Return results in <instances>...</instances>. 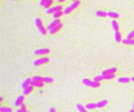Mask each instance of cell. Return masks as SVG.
<instances>
[{
  "instance_id": "83f0119b",
  "label": "cell",
  "mask_w": 134,
  "mask_h": 112,
  "mask_svg": "<svg viewBox=\"0 0 134 112\" xmlns=\"http://www.w3.org/2000/svg\"><path fill=\"white\" fill-rule=\"evenodd\" d=\"M1 112H12V109L10 107H1Z\"/></svg>"
},
{
  "instance_id": "1f68e13d",
  "label": "cell",
  "mask_w": 134,
  "mask_h": 112,
  "mask_svg": "<svg viewBox=\"0 0 134 112\" xmlns=\"http://www.w3.org/2000/svg\"><path fill=\"white\" fill-rule=\"evenodd\" d=\"M47 2V0H40V5L44 7V6H45V2Z\"/></svg>"
},
{
  "instance_id": "d590c367",
  "label": "cell",
  "mask_w": 134,
  "mask_h": 112,
  "mask_svg": "<svg viewBox=\"0 0 134 112\" xmlns=\"http://www.w3.org/2000/svg\"><path fill=\"white\" fill-rule=\"evenodd\" d=\"M131 81L132 82H134V77H133V78H131Z\"/></svg>"
},
{
  "instance_id": "e0dca14e",
  "label": "cell",
  "mask_w": 134,
  "mask_h": 112,
  "mask_svg": "<svg viewBox=\"0 0 134 112\" xmlns=\"http://www.w3.org/2000/svg\"><path fill=\"white\" fill-rule=\"evenodd\" d=\"M96 15L100 17H106L107 16H108V13L103 11V10H98L96 13Z\"/></svg>"
},
{
  "instance_id": "6da1fadb",
  "label": "cell",
  "mask_w": 134,
  "mask_h": 112,
  "mask_svg": "<svg viewBox=\"0 0 134 112\" xmlns=\"http://www.w3.org/2000/svg\"><path fill=\"white\" fill-rule=\"evenodd\" d=\"M79 5H80V1H79V0H78V1H74L71 4L63 10V13H64V14H69L74 9H75L77 7H79Z\"/></svg>"
},
{
  "instance_id": "f1b7e54d",
  "label": "cell",
  "mask_w": 134,
  "mask_h": 112,
  "mask_svg": "<svg viewBox=\"0 0 134 112\" xmlns=\"http://www.w3.org/2000/svg\"><path fill=\"white\" fill-rule=\"evenodd\" d=\"M127 38H129V39H133V38H134V30L128 34V35H127Z\"/></svg>"
},
{
  "instance_id": "4dcf8cb0",
  "label": "cell",
  "mask_w": 134,
  "mask_h": 112,
  "mask_svg": "<svg viewBox=\"0 0 134 112\" xmlns=\"http://www.w3.org/2000/svg\"><path fill=\"white\" fill-rule=\"evenodd\" d=\"M42 77H41V76H39V75H35V76H34L33 78H32V79L33 80H42Z\"/></svg>"
},
{
  "instance_id": "ba28073f",
  "label": "cell",
  "mask_w": 134,
  "mask_h": 112,
  "mask_svg": "<svg viewBox=\"0 0 134 112\" xmlns=\"http://www.w3.org/2000/svg\"><path fill=\"white\" fill-rule=\"evenodd\" d=\"M117 71V68H109L104 71L102 72V75H111V74H115V73Z\"/></svg>"
},
{
  "instance_id": "277c9868",
  "label": "cell",
  "mask_w": 134,
  "mask_h": 112,
  "mask_svg": "<svg viewBox=\"0 0 134 112\" xmlns=\"http://www.w3.org/2000/svg\"><path fill=\"white\" fill-rule=\"evenodd\" d=\"M49 61V59L48 57H42L38 59V60H35L33 63V64L35 66H40L42 64H46Z\"/></svg>"
},
{
  "instance_id": "8992f818",
  "label": "cell",
  "mask_w": 134,
  "mask_h": 112,
  "mask_svg": "<svg viewBox=\"0 0 134 112\" xmlns=\"http://www.w3.org/2000/svg\"><path fill=\"white\" fill-rule=\"evenodd\" d=\"M62 8H63V6L61 5H57L56 6H53V7H50L46 10V13H48V14H50V13H54L56 11H57V10L62 9Z\"/></svg>"
},
{
  "instance_id": "ab89813d",
  "label": "cell",
  "mask_w": 134,
  "mask_h": 112,
  "mask_svg": "<svg viewBox=\"0 0 134 112\" xmlns=\"http://www.w3.org/2000/svg\"><path fill=\"white\" fill-rule=\"evenodd\" d=\"M74 1H78V0H73V2H74Z\"/></svg>"
},
{
  "instance_id": "d4e9b609",
  "label": "cell",
  "mask_w": 134,
  "mask_h": 112,
  "mask_svg": "<svg viewBox=\"0 0 134 112\" xmlns=\"http://www.w3.org/2000/svg\"><path fill=\"white\" fill-rule=\"evenodd\" d=\"M42 81H43L45 83H51L54 82V78H49V77H44L42 78Z\"/></svg>"
},
{
  "instance_id": "cb8c5ba5",
  "label": "cell",
  "mask_w": 134,
  "mask_h": 112,
  "mask_svg": "<svg viewBox=\"0 0 134 112\" xmlns=\"http://www.w3.org/2000/svg\"><path fill=\"white\" fill-rule=\"evenodd\" d=\"M53 2H54V0H47V2H45V6H44V8L47 9H49V8L51 7Z\"/></svg>"
},
{
  "instance_id": "d6a6232c",
  "label": "cell",
  "mask_w": 134,
  "mask_h": 112,
  "mask_svg": "<svg viewBox=\"0 0 134 112\" xmlns=\"http://www.w3.org/2000/svg\"><path fill=\"white\" fill-rule=\"evenodd\" d=\"M49 112H56V110L54 107H51L50 109H49Z\"/></svg>"
},
{
  "instance_id": "3957f363",
  "label": "cell",
  "mask_w": 134,
  "mask_h": 112,
  "mask_svg": "<svg viewBox=\"0 0 134 112\" xmlns=\"http://www.w3.org/2000/svg\"><path fill=\"white\" fill-rule=\"evenodd\" d=\"M82 83L87 86H91V87H93V88H97V87H99L100 85L99 82H96V81H94V80L92 81V80L88 79V78H83Z\"/></svg>"
},
{
  "instance_id": "603a6c76",
  "label": "cell",
  "mask_w": 134,
  "mask_h": 112,
  "mask_svg": "<svg viewBox=\"0 0 134 112\" xmlns=\"http://www.w3.org/2000/svg\"><path fill=\"white\" fill-rule=\"evenodd\" d=\"M76 107H77L78 110H79V112H87V111H86V107H83L82 104L78 103V104L76 105Z\"/></svg>"
},
{
  "instance_id": "4fadbf2b",
  "label": "cell",
  "mask_w": 134,
  "mask_h": 112,
  "mask_svg": "<svg viewBox=\"0 0 134 112\" xmlns=\"http://www.w3.org/2000/svg\"><path fill=\"white\" fill-rule=\"evenodd\" d=\"M107 103H108L107 100H101L99 103H97V108H102V107H105L106 105L107 104Z\"/></svg>"
},
{
  "instance_id": "484cf974",
  "label": "cell",
  "mask_w": 134,
  "mask_h": 112,
  "mask_svg": "<svg viewBox=\"0 0 134 112\" xmlns=\"http://www.w3.org/2000/svg\"><path fill=\"white\" fill-rule=\"evenodd\" d=\"M103 77H104V79H105V80H111V79L115 78V74H111V75H103Z\"/></svg>"
},
{
  "instance_id": "4316f807",
  "label": "cell",
  "mask_w": 134,
  "mask_h": 112,
  "mask_svg": "<svg viewBox=\"0 0 134 112\" xmlns=\"http://www.w3.org/2000/svg\"><path fill=\"white\" fill-rule=\"evenodd\" d=\"M93 80H94V81H96V82H100V81H102V80H104L103 75L95 76V77H94V78H93Z\"/></svg>"
},
{
  "instance_id": "60d3db41",
  "label": "cell",
  "mask_w": 134,
  "mask_h": 112,
  "mask_svg": "<svg viewBox=\"0 0 134 112\" xmlns=\"http://www.w3.org/2000/svg\"><path fill=\"white\" fill-rule=\"evenodd\" d=\"M27 112H29V111H27Z\"/></svg>"
},
{
  "instance_id": "2e32d148",
  "label": "cell",
  "mask_w": 134,
  "mask_h": 112,
  "mask_svg": "<svg viewBox=\"0 0 134 112\" xmlns=\"http://www.w3.org/2000/svg\"><path fill=\"white\" fill-rule=\"evenodd\" d=\"M33 86H31V85H30V86H28L27 87H26L25 89H24V91H23V93H24V95H28L31 91L33 90Z\"/></svg>"
},
{
  "instance_id": "e575fe53",
  "label": "cell",
  "mask_w": 134,
  "mask_h": 112,
  "mask_svg": "<svg viewBox=\"0 0 134 112\" xmlns=\"http://www.w3.org/2000/svg\"><path fill=\"white\" fill-rule=\"evenodd\" d=\"M17 112H22V111H21L20 109H17Z\"/></svg>"
},
{
  "instance_id": "f35d334b",
  "label": "cell",
  "mask_w": 134,
  "mask_h": 112,
  "mask_svg": "<svg viewBox=\"0 0 134 112\" xmlns=\"http://www.w3.org/2000/svg\"><path fill=\"white\" fill-rule=\"evenodd\" d=\"M11 1H18V0H11Z\"/></svg>"
},
{
  "instance_id": "74e56055",
  "label": "cell",
  "mask_w": 134,
  "mask_h": 112,
  "mask_svg": "<svg viewBox=\"0 0 134 112\" xmlns=\"http://www.w3.org/2000/svg\"><path fill=\"white\" fill-rule=\"evenodd\" d=\"M133 109H134V102H133Z\"/></svg>"
},
{
  "instance_id": "5bb4252c",
  "label": "cell",
  "mask_w": 134,
  "mask_h": 112,
  "mask_svg": "<svg viewBox=\"0 0 134 112\" xmlns=\"http://www.w3.org/2000/svg\"><path fill=\"white\" fill-rule=\"evenodd\" d=\"M115 39L117 43H120V42H122V34L120 31H117L115 34Z\"/></svg>"
},
{
  "instance_id": "7a4b0ae2",
  "label": "cell",
  "mask_w": 134,
  "mask_h": 112,
  "mask_svg": "<svg viewBox=\"0 0 134 112\" xmlns=\"http://www.w3.org/2000/svg\"><path fill=\"white\" fill-rule=\"evenodd\" d=\"M35 24H36L38 31H39V32L42 34V35L46 34L47 31H46V29L45 28V27L43 26V24H42V20L40 18L35 19Z\"/></svg>"
},
{
  "instance_id": "ac0fdd59",
  "label": "cell",
  "mask_w": 134,
  "mask_h": 112,
  "mask_svg": "<svg viewBox=\"0 0 134 112\" xmlns=\"http://www.w3.org/2000/svg\"><path fill=\"white\" fill-rule=\"evenodd\" d=\"M63 11L62 9H60V10H57V11H56L54 13H53V16H54V18L56 19H58L60 18L62 15H63Z\"/></svg>"
},
{
  "instance_id": "5b68a950",
  "label": "cell",
  "mask_w": 134,
  "mask_h": 112,
  "mask_svg": "<svg viewBox=\"0 0 134 112\" xmlns=\"http://www.w3.org/2000/svg\"><path fill=\"white\" fill-rule=\"evenodd\" d=\"M49 52H50V50H49V49L43 48V49H38V50L35 51L34 53L35 55H45V54H48Z\"/></svg>"
},
{
  "instance_id": "7c38bea8",
  "label": "cell",
  "mask_w": 134,
  "mask_h": 112,
  "mask_svg": "<svg viewBox=\"0 0 134 112\" xmlns=\"http://www.w3.org/2000/svg\"><path fill=\"white\" fill-rule=\"evenodd\" d=\"M24 96H22V95L19 96V97L17 98V99L16 100V101H15V106H17V107L20 106V105L24 103Z\"/></svg>"
},
{
  "instance_id": "8d00e7d4",
  "label": "cell",
  "mask_w": 134,
  "mask_h": 112,
  "mask_svg": "<svg viewBox=\"0 0 134 112\" xmlns=\"http://www.w3.org/2000/svg\"><path fill=\"white\" fill-rule=\"evenodd\" d=\"M129 112H134V109L131 110V111H129Z\"/></svg>"
},
{
  "instance_id": "ffe728a7",
  "label": "cell",
  "mask_w": 134,
  "mask_h": 112,
  "mask_svg": "<svg viewBox=\"0 0 134 112\" xmlns=\"http://www.w3.org/2000/svg\"><path fill=\"white\" fill-rule=\"evenodd\" d=\"M122 43L125 45H134V38H133V39H129V38L123 39Z\"/></svg>"
},
{
  "instance_id": "f546056e",
  "label": "cell",
  "mask_w": 134,
  "mask_h": 112,
  "mask_svg": "<svg viewBox=\"0 0 134 112\" xmlns=\"http://www.w3.org/2000/svg\"><path fill=\"white\" fill-rule=\"evenodd\" d=\"M20 109L21 110V111H22V112H27V107L25 106V104H24V103H22V104L20 105Z\"/></svg>"
},
{
  "instance_id": "30bf717a",
  "label": "cell",
  "mask_w": 134,
  "mask_h": 112,
  "mask_svg": "<svg viewBox=\"0 0 134 112\" xmlns=\"http://www.w3.org/2000/svg\"><path fill=\"white\" fill-rule=\"evenodd\" d=\"M33 82H34V86L38 87V88H42V87H43L44 83H45L43 81H42V80H33Z\"/></svg>"
},
{
  "instance_id": "836d02e7",
  "label": "cell",
  "mask_w": 134,
  "mask_h": 112,
  "mask_svg": "<svg viewBox=\"0 0 134 112\" xmlns=\"http://www.w3.org/2000/svg\"><path fill=\"white\" fill-rule=\"evenodd\" d=\"M58 2H65V1H67V0H56Z\"/></svg>"
},
{
  "instance_id": "9c48e42d",
  "label": "cell",
  "mask_w": 134,
  "mask_h": 112,
  "mask_svg": "<svg viewBox=\"0 0 134 112\" xmlns=\"http://www.w3.org/2000/svg\"><path fill=\"white\" fill-rule=\"evenodd\" d=\"M60 23H61V20H60V19H55L54 21H52L50 24H49V25L48 26V31L49 30H50V29H52V28H54V27H56L57 24H59Z\"/></svg>"
},
{
  "instance_id": "8fae6325",
  "label": "cell",
  "mask_w": 134,
  "mask_h": 112,
  "mask_svg": "<svg viewBox=\"0 0 134 112\" xmlns=\"http://www.w3.org/2000/svg\"><path fill=\"white\" fill-rule=\"evenodd\" d=\"M111 27L113 30L115 31V32H117V31H119V25L118 23L115 20H113L111 21Z\"/></svg>"
},
{
  "instance_id": "52a82bcc",
  "label": "cell",
  "mask_w": 134,
  "mask_h": 112,
  "mask_svg": "<svg viewBox=\"0 0 134 112\" xmlns=\"http://www.w3.org/2000/svg\"><path fill=\"white\" fill-rule=\"evenodd\" d=\"M62 27H63V24L62 23H60L59 24H57L56 27H54V28H52L50 30H49V34H56L57 31H59L60 30H61L62 28Z\"/></svg>"
},
{
  "instance_id": "44dd1931",
  "label": "cell",
  "mask_w": 134,
  "mask_h": 112,
  "mask_svg": "<svg viewBox=\"0 0 134 112\" xmlns=\"http://www.w3.org/2000/svg\"><path fill=\"white\" fill-rule=\"evenodd\" d=\"M118 81L119 82H121V83H128L129 81H131V78H127V77H123V78H118Z\"/></svg>"
},
{
  "instance_id": "7402d4cb",
  "label": "cell",
  "mask_w": 134,
  "mask_h": 112,
  "mask_svg": "<svg viewBox=\"0 0 134 112\" xmlns=\"http://www.w3.org/2000/svg\"><path fill=\"white\" fill-rule=\"evenodd\" d=\"M86 109H88V110H93L94 108L97 107V103H87L86 105Z\"/></svg>"
},
{
  "instance_id": "d6986e66",
  "label": "cell",
  "mask_w": 134,
  "mask_h": 112,
  "mask_svg": "<svg viewBox=\"0 0 134 112\" xmlns=\"http://www.w3.org/2000/svg\"><path fill=\"white\" fill-rule=\"evenodd\" d=\"M108 17H110L111 18H113V19H117L119 17V14L116 12L110 11V12H108Z\"/></svg>"
},
{
  "instance_id": "9a60e30c",
  "label": "cell",
  "mask_w": 134,
  "mask_h": 112,
  "mask_svg": "<svg viewBox=\"0 0 134 112\" xmlns=\"http://www.w3.org/2000/svg\"><path fill=\"white\" fill-rule=\"evenodd\" d=\"M31 81H32V79H31V78H29L24 80V81L23 82V83H22V88H23V89H25L26 87H27L28 86H30Z\"/></svg>"
}]
</instances>
